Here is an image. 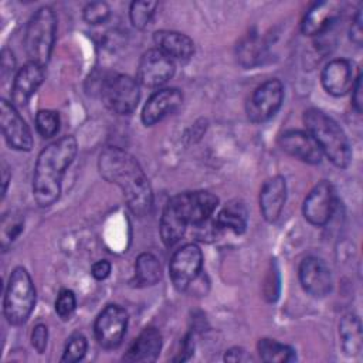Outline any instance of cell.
<instances>
[{
    "label": "cell",
    "instance_id": "4fadbf2b",
    "mask_svg": "<svg viewBox=\"0 0 363 363\" xmlns=\"http://www.w3.org/2000/svg\"><path fill=\"white\" fill-rule=\"evenodd\" d=\"M187 224L194 227L206 223L218 206V199L210 191H186L173 196Z\"/></svg>",
    "mask_w": 363,
    "mask_h": 363
},
{
    "label": "cell",
    "instance_id": "2e32d148",
    "mask_svg": "<svg viewBox=\"0 0 363 363\" xmlns=\"http://www.w3.org/2000/svg\"><path fill=\"white\" fill-rule=\"evenodd\" d=\"M183 102V94L177 88H166L155 92L142 109V122L152 126L173 113Z\"/></svg>",
    "mask_w": 363,
    "mask_h": 363
},
{
    "label": "cell",
    "instance_id": "7a4b0ae2",
    "mask_svg": "<svg viewBox=\"0 0 363 363\" xmlns=\"http://www.w3.org/2000/svg\"><path fill=\"white\" fill-rule=\"evenodd\" d=\"M75 155L77 140L74 136H62L40 152L33 176V196L40 207H50L58 200L62 176Z\"/></svg>",
    "mask_w": 363,
    "mask_h": 363
},
{
    "label": "cell",
    "instance_id": "3957f363",
    "mask_svg": "<svg viewBox=\"0 0 363 363\" xmlns=\"http://www.w3.org/2000/svg\"><path fill=\"white\" fill-rule=\"evenodd\" d=\"M306 132L315 139L322 155L337 167H346L352 159L350 143L339 123L323 111L309 108L303 113Z\"/></svg>",
    "mask_w": 363,
    "mask_h": 363
},
{
    "label": "cell",
    "instance_id": "44dd1931",
    "mask_svg": "<svg viewBox=\"0 0 363 363\" xmlns=\"http://www.w3.org/2000/svg\"><path fill=\"white\" fill-rule=\"evenodd\" d=\"M162 349V335L156 328H145L128 349L126 362H153Z\"/></svg>",
    "mask_w": 363,
    "mask_h": 363
},
{
    "label": "cell",
    "instance_id": "52a82bcc",
    "mask_svg": "<svg viewBox=\"0 0 363 363\" xmlns=\"http://www.w3.org/2000/svg\"><path fill=\"white\" fill-rule=\"evenodd\" d=\"M284 99V86L279 79H268L261 84L251 95L247 104L248 119L261 123L272 118L281 108Z\"/></svg>",
    "mask_w": 363,
    "mask_h": 363
},
{
    "label": "cell",
    "instance_id": "30bf717a",
    "mask_svg": "<svg viewBox=\"0 0 363 363\" xmlns=\"http://www.w3.org/2000/svg\"><path fill=\"white\" fill-rule=\"evenodd\" d=\"M174 74V62L159 48L147 50L139 60L138 82L147 88H157L166 84Z\"/></svg>",
    "mask_w": 363,
    "mask_h": 363
},
{
    "label": "cell",
    "instance_id": "f35d334b",
    "mask_svg": "<svg viewBox=\"0 0 363 363\" xmlns=\"http://www.w3.org/2000/svg\"><path fill=\"white\" fill-rule=\"evenodd\" d=\"M7 182H9V176H7V169H3V196L6 194V189H7Z\"/></svg>",
    "mask_w": 363,
    "mask_h": 363
},
{
    "label": "cell",
    "instance_id": "d6a6232c",
    "mask_svg": "<svg viewBox=\"0 0 363 363\" xmlns=\"http://www.w3.org/2000/svg\"><path fill=\"white\" fill-rule=\"evenodd\" d=\"M77 306L75 295L69 289H61L55 301V312L61 319H68Z\"/></svg>",
    "mask_w": 363,
    "mask_h": 363
},
{
    "label": "cell",
    "instance_id": "277c9868",
    "mask_svg": "<svg viewBox=\"0 0 363 363\" xmlns=\"http://www.w3.org/2000/svg\"><path fill=\"white\" fill-rule=\"evenodd\" d=\"M57 33V17L51 7L38 9L26 27L24 47L30 61L45 65L51 57Z\"/></svg>",
    "mask_w": 363,
    "mask_h": 363
},
{
    "label": "cell",
    "instance_id": "d4e9b609",
    "mask_svg": "<svg viewBox=\"0 0 363 363\" xmlns=\"http://www.w3.org/2000/svg\"><path fill=\"white\" fill-rule=\"evenodd\" d=\"M218 230H231L235 234L244 233L247 227V208L242 203H230L217 216Z\"/></svg>",
    "mask_w": 363,
    "mask_h": 363
},
{
    "label": "cell",
    "instance_id": "74e56055",
    "mask_svg": "<svg viewBox=\"0 0 363 363\" xmlns=\"http://www.w3.org/2000/svg\"><path fill=\"white\" fill-rule=\"evenodd\" d=\"M224 359L228 360V362H244V360H247L248 357H247L244 349H241V347H233V349L227 350Z\"/></svg>",
    "mask_w": 363,
    "mask_h": 363
},
{
    "label": "cell",
    "instance_id": "d590c367",
    "mask_svg": "<svg viewBox=\"0 0 363 363\" xmlns=\"http://www.w3.org/2000/svg\"><path fill=\"white\" fill-rule=\"evenodd\" d=\"M363 84H362V74L357 75V78L354 79V84L352 86V105L356 109V112H362V106H363Z\"/></svg>",
    "mask_w": 363,
    "mask_h": 363
},
{
    "label": "cell",
    "instance_id": "9a60e30c",
    "mask_svg": "<svg viewBox=\"0 0 363 363\" xmlns=\"http://www.w3.org/2000/svg\"><path fill=\"white\" fill-rule=\"evenodd\" d=\"M279 145L284 152L305 163L316 164L322 160V150L308 132L289 129L281 135Z\"/></svg>",
    "mask_w": 363,
    "mask_h": 363
},
{
    "label": "cell",
    "instance_id": "cb8c5ba5",
    "mask_svg": "<svg viewBox=\"0 0 363 363\" xmlns=\"http://www.w3.org/2000/svg\"><path fill=\"white\" fill-rule=\"evenodd\" d=\"M339 336L342 349L347 356H357L362 352V325L356 315L347 313L342 318Z\"/></svg>",
    "mask_w": 363,
    "mask_h": 363
},
{
    "label": "cell",
    "instance_id": "6da1fadb",
    "mask_svg": "<svg viewBox=\"0 0 363 363\" xmlns=\"http://www.w3.org/2000/svg\"><path fill=\"white\" fill-rule=\"evenodd\" d=\"M101 176L118 186L135 216L143 217L150 213L153 206V193L150 183L139 162L128 152L119 147H105L98 159Z\"/></svg>",
    "mask_w": 363,
    "mask_h": 363
},
{
    "label": "cell",
    "instance_id": "ffe728a7",
    "mask_svg": "<svg viewBox=\"0 0 363 363\" xmlns=\"http://www.w3.org/2000/svg\"><path fill=\"white\" fill-rule=\"evenodd\" d=\"M286 199V182L282 176H274L268 179L259 191V210L262 217L274 223L285 204Z\"/></svg>",
    "mask_w": 363,
    "mask_h": 363
},
{
    "label": "cell",
    "instance_id": "8992f818",
    "mask_svg": "<svg viewBox=\"0 0 363 363\" xmlns=\"http://www.w3.org/2000/svg\"><path fill=\"white\" fill-rule=\"evenodd\" d=\"M99 94L104 104L118 115H129L139 102L138 81L123 74H109L101 81Z\"/></svg>",
    "mask_w": 363,
    "mask_h": 363
},
{
    "label": "cell",
    "instance_id": "836d02e7",
    "mask_svg": "<svg viewBox=\"0 0 363 363\" xmlns=\"http://www.w3.org/2000/svg\"><path fill=\"white\" fill-rule=\"evenodd\" d=\"M48 340V329L45 325H37L31 333V345L38 353H44Z\"/></svg>",
    "mask_w": 363,
    "mask_h": 363
},
{
    "label": "cell",
    "instance_id": "1f68e13d",
    "mask_svg": "<svg viewBox=\"0 0 363 363\" xmlns=\"http://www.w3.org/2000/svg\"><path fill=\"white\" fill-rule=\"evenodd\" d=\"M111 9L105 1L88 3L84 9V20L89 24H102L108 20Z\"/></svg>",
    "mask_w": 363,
    "mask_h": 363
},
{
    "label": "cell",
    "instance_id": "e575fe53",
    "mask_svg": "<svg viewBox=\"0 0 363 363\" xmlns=\"http://www.w3.org/2000/svg\"><path fill=\"white\" fill-rule=\"evenodd\" d=\"M349 37L352 40V43H354L357 47L362 45V40H363V27H362V10L359 9L354 18L352 20V26L349 30Z\"/></svg>",
    "mask_w": 363,
    "mask_h": 363
},
{
    "label": "cell",
    "instance_id": "5b68a950",
    "mask_svg": "<svg viewBox=\"0 0 363 363\" xmlns=\"http://www.w3.org/2000/svg\"><path fill=\"white\" fill-rule=\"evenodd\" d=\"M35 303V289L30 274L17 267L11 271L4 292L3 312L10 325H23L30 318Z\"/></svg>",
    "mask_w": 363,
    "mask_h": 363
},
{
    "label": "cell",
    "instance_id": "4316f807",
    "mask_svg": "<svg viewBox=\"0 0 363 363\" xmlns=\"http://www.w3.org/2000/svg\"><path fill=\"white\" fill-rule=\"evenodd\" d=\"M257 349L261 360L267 363H286L295 360V350L274 339H261Z\"/></svg>",
    "mask_w": 363,
    "mask_h": 363
},
{
    "label": "cell",
    "instance_id": "9c48e42d",
    "mask_svg": "<svg viewBox=\"0 0 363 363\" xmlns=\"http://www.w3.org/2000/svg\"><path fill=\"white\" fill-rule=\"evenodd\" d=\"M128 328V313L119 305H108L96 318L94 332L98 343L105 349L121 345Z\"/></svg>",
    "mask_w": 363,
    "mask_h": 363
},
{
    "label": "cell",
    "instance_id": "603a6c76",
    "mask_svg": "<svg viewBox=\"0 0 363 363\" xmlns=\"http://www.w3.org/2000/svg\"><path fill=\"white\" fill-rule=\"evenodd\" d=\"M187 221L184 220L182 211L179 210L174 197H172L163 210L160 218V235L164 245H174L186 233Z\"/></svg>",
    "mask_w": 363,
    "mask_h": 363
},
{
    "label": "cell",
    "instance_id": "f1b7e54d",
    "mask_svg": "<svg viewBox=\"0 0 363 363\" xmlns=\"http://www.w3.org/2000/svg\"><path fill=\"white\" fill-rule=\"evenodd\" d=\"M35 129L43 138H52L60 130V116L55 111L41 109L35 115Z\"/></svg>",
    "mask_w": 363,
    "mask_h": 363
},
{
    "label": "cell",
    "instance_id": "83f0119b",
    "mask_svg": "<svg viewBox=\"0 0 363 363\" xmlns=\"http://www.w3.org/2000/svg\"><path fill=\"white\" fill-rule=\"evenodd\" d=\"M156 7H157L156 1L138 0V1L130 3L129 17H130L132 24L139 30H143L145 27H147L153 18Z\"/></svg>",
    "mask_w": 363,
    "mask_h": 363
},
{
    "label": "cell",
    "instance_id": "4dcf8cb0",
    "mask_svg": "<svg viewBox=\"0 0 363 363\" xmlns=\"http://www.w3.org/2000/svg\"><path fill=\"white\" fill-rule=\"evenodd\" d=\"M23 218L18 214H6L1 218V225H0V238H1V247L6 248L11 241H14L18 234L23 230Z\"/></svg>",
    "mask_w": 363,
    "mask_h": 363
},
{
    "label": "cell",
    "instance_id": "7c38bea8",
    "mask_svg": "<svg viewBox=\"0 0 363 363\" xmlns=\"http://www.w3.org/2000/svg\"><path fill=\"white\" fill-rule=\"evenodd\" d=\"M336 207L333 186L323 180L318 183L303 200V216L313 225H325Z\"/></svg>",
    "mask_w": 363,
    "mask_h": 363
},
{
    "label": "cell",
    "instance_id": "7402d4cb",
    "mask_svg": "<svg viewBox=\"0 0 363 363\" xmlns=\"http://www.w3.org/2000/svg\"><path fill=\"white\" fill-rule=\"evenodd\" d=\"M157 48L170 58L187 60L194 52V43L183 33L172 30H159L153 35Z\"/></svg>",
    "mask_w": 363,
    "mask_h": 363
},
{
    "label": "cell",
    "instance_id": "484cf974",
    "mask_svg": "<svg viewBox=\"0 0 363 363\" xmlns=\"http://www.w3.org/2000/svg\"><path fill=\"white\" fill-rule=\"evenodd\" d=\"M162 278V267L159 259L150 254L143 252L135 262V279L140 286H150L159 282Z\"/></svg>",
    "mask_w": 363,
    "mask_h": 363
},
{
    "label": "cell",
    "instance_id": "8fae6325",
    "mask_svg": "<svg viewBox=\"0 0 363 363\" xmlns=\"http://www.w3.org/2000/svg\"><path fill=\"white\" fill-rule=\"evenodd\" d=\"M0 126L6 142L16 150H31L33 136L26 121L20 116L16 106L6 101H0Z\"/></svg>",
    "mask_w": 363,
    "mask_h": 363
},
{
    "label": "cell",
    "instance_id": "ac0fdd59",
    "mask_svg": "<svg viewBox=\"0 0 363 363\" xmlns=\"http://www.w3.org/2000/svg\"><path fill=\"white\" fill-rule=\"evenodd\" d=\"M342 4L339 1H318L305 14L301 28L306 35H319L326 31L340 16Z\"/></svg>",
    "mask_w": 363,
    "mask_h": 363
},
{
    "label": "cell",
    "instance_id": "5bb4252c",
    "mask_svg": "<svg viewBox=\"0 0 363 363\" xmlns=\"http://www.w3.org/2000/svg\"><path fill=\"white\" fill-rule=\"evenodd\" d=\"M299 281L302 288L315 298L326 296L332 289L330 269L318 257H306L299 265Z\"/></svg>",
    "mask_w": 363,
    "mask_h": 363
},
{
    "label": "cell",
    "instance_id": "e0dca14e",
    "mask_svg": "<svg viewBox=\"0 0 363 363\" xmlns=\"http://www.w3.org/2000/svg\"><path fill=\"white\" fill-rule=\"evenodd\" d=\"M44 79V67L28 61L14 77L11 86V104L14 106H24L35 94Z\"/></svg>",
    "mask_w": 363,
    "mask_h": 363
},
{
    "label": "cell",
    "instance_id": "ba28073f",
    "mask_svg": "<svg viewBox=\"0 0 363 363\" xmlns=\"http://www.w3.org/2000/svg\"><path fill=\"white\" fill-rule=\"evenodd\" d=\"M203 267V254L196 244L180 247L170 259V277L174 286L180 291L187 289L200 275Z\"/></svg>",
    "mask_w": 363,
    "mask_h": 363
},
{
    "label": "cell",
    "instance_id": "d6986e66",
    "mask_svg": "<svg viewBox=\"0 0 363 363\" xmlns=\"http://www.w3.org/2000/svg\"><path fill=\"white\" fill-rule=\"evenodd\" d=\"M320 81L328 94L333 96L346 95L354 84L352 64L342 58L329 61L322 71Z\"/></svg>",
    "mask_w": 363,
    "mask_h": 363
},
{
    "label": "cell",
    "instance_id": "8d00e7d4",
    "mask_svg": "<svg viewBox=\"0 0 363 363\" xmlns=\"http://www.w3.org/2000/svg\"><path fill=\"white\" fill-rule=\"evenodd\" d=\"M91 274L95 279L98 281H102L105 279L109 274H111V264L106 261V259H101V261H96L92 268H91Z\"/></svg>",
    "mask_w": 363,
    "mask_h": 363
},
{
    "label": "cell",
    "instance_id": "f546056e",
    "mask_svg": "<svg viewBox=\"0 0 363 363\" xmlns=\"http://www.w3.org/2000/svg\"><path fill=\"white\" fill-rule=\"evenodd\" d=\"M86 347H88V342L84 335H81V333L71 335L65 343V349H64L61 362L74 363V362L81 360L86 353Z\"/></svg>",
    "mask_w": 363,
    "mask_h": 363
}]
</instances>
